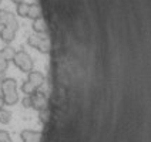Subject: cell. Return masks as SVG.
<instances>
[{
    "label": "cell",
    "instance_id": "11",
    "mask_svg": "<svg viewBox=\"0 0 151 142\" xmlns=\"http://www.w3.org/2000/svg\"><path fill=\"white\" fill-rule=\"evenodd\" d=\"M14 54H16V50L12 46H6V47H3L0 50V56L4 60H7V61H12V60L14 59Z\"/></svg>",
    "mask_w": 151,
    "mask_h": 142
},
{
    "label": "cell",
    "instance_id": "13",
    "mask_svg": "<svg viewBox=\"0 0 151 142\" xmlns=\"http://www.w3.org/2000/svg\"><path fill=\"white\" fill-rule=\"evenodd\" d=\"M10 121H12V112L6 108H0V124L7 125Z\"/></svg>",
    "mask_w": 151,
    "mask_h": 142
},
{
    "label": "cell",
    "instance_id": "8",
    "mask_svg": "<svg viewBox=\"0 0 151 142\" xmlns=\"http://www.w3.org/2000/svg\"><path fill=\"white\" fill-rule=\"evenodd\" d=\"M32 27H33V31L37 34L46 33V30H47V26H46V21H44L43 17H39V19L33 20V26Z\"/></svg>",
    "mask_w": 151,
    "mask_h": 142
},
{
    "label": "cell",
    "instance_id": "16",
    "mask_svg": "<svg viewBox=\"0 0 151 142\" xmlns=\"http://www.w3.org/2000/svg\"><path fill=\"white\" fill-rule=\"evenodd\" d=\"M37 50L40 51L42 54H49V53H50V41H49V39H44V37H43V40H42V43L39 44Z\"/></svg>",
    "mask_w": 151,
    "mask_h": 142
},
{
    "label": "cell",
    "instance_id": "7",
    "mask_svg": "<svg viewBox=\"0 0 151 142\" xmlns=\"http://www.w3.org/2000/svg\"><path fill=\"white\" fill-rule=\"evenodd\" d=\"M14 36H16V33L13 30L7 29V27H3L0 30V40L3 43H6V44H10V43L13 41L14 40Z\"/></svg>",
    "mask_w": 151,
    "mask_h": 142
},
{
    "label": "cell",
    "instance_id": "19",
    "mask_svg": "<svg viewBox=\"0 0 151 142\" xmlns=\"http://www.w3.org/2000/svg\"><path fill=\"white\" fill-rule=\"evenodd\" d=\"M7 68H9V61L0 56V71H7Z\"/></svg>",
    "mask_w": 151,
    "mask_h": 142
},
{
    "label": "cell",
    "instance_id": "22",
    "mask_svg": "<svg viewBox=\"0 0 151 142\" xmlns=\"http://www.w3.org/2000/svg\"><path fill=\"white\" fill-rule=\"evenodd\" d=\"M3 105H4V102H3V98H1V94H0V108H3Z\"/></svg>",
    "mask_w": 151,
    "mask_h": 142
},
{
    "label": "cell",
    "instance_id": "4",
    "mask_svg": "<svg viewBox=\"0 0 151 142\" xmlns=\"http://www.w3.org/2000/svg\"><path fill=\"white\" fill-rule=\"evenodd\" d=\"M27 74H29V77H27V81H30V83L33 84L37 90L42 87L43 84H44V75H43L40 71L32 70V71H30V73H27Z\"/></svg>",
    "mask_w": 151,
    "mask_h": 142
},
{
    "label": "cell",
    "instance_id": "21",
    "mask_svg": "<svg viewBox=\"0 0 151 142\" xmlns=\"http://www.w3.org/2000/svg\"><path fill=\"white\" fill-rule=\"evenodd\" d=\"M6 78V71H0V83Z\"/></svg>",
    "mask_w": 151,
    "mask_h": 142
},
{
    "label": "cell",
    "instance_id": "10",
    "mask_svg": "<svg viewBox=\"0 0 151 142\" xmlns=\"http://www.w3.org/2000/svg\"><path fill=\"white\" fill-rule=\"evenodd\" d=\"M3 27H7V29H10V30H13L14 33L19 30V21H17L16 16H14V14H12L10 11H9L7 19H6V23H4Z\"/></svg>",
    "mask_w": 151,
    "mask_h": 142
},
{
    "label": "cell",
    "instance_id": "20",
    "mask_svg": "<svg viewBox=\"0 0 151 142\" xmlns=\"http://www.w3.org/2000/svg\"><path fill=\"white\" fill-rule=\"evenodd\" d=\"M39 112H40V121H42V122H46V119H47V111L43 109V111H39Z\"/></svg>",
    "mask_w": 151,
    "mask_h": 142
},
{
    "label": "cell",
    "instance_id": "15",
    "mask_svg": "<svg viewBox=\"0 0 151 142\" xmlns=\"http://www.w3.org/2000/svg\"><path fill=\"white\" fill-rule=\"evenodd\" d=\"M29 6H30V3H26V1L19 3V4H17V7H16V13L20 17H27V13H29Z\"/></svg>",
    "mask_w": 151,
    "mask_h": 142
},
{
    "label": "cell",
    "instance_id": "5",
    "mask_svg": "<svg viewBox=\"0 0 151 142\" xmlns=\"http://www.w3.org/2000/svg\"><path fill=\"white\" fill-rule=\"evenodd\" d=\"M1 94V98H3V102L6 105H14L19 101V94H17V90H9V91H0Z\"/></svg>",
    "mask_w": 151,
    "mask_h": 142
},
{
    "label": "cell",
    "instance_id": "3",
    "mask_svg": "<svg viewBox=\"0 0 151 142\" xmlns=\"http://www.w3.org/2000/svg\"><path fill=\"white\" fill-rule=\"evenodd\" d=\"M22 142H40L42 139V132L39 131H32V129H24L20 132Z\"/></svg>",
    "mask_w": 151,
    "mask_h": 142
},
{
    "label": "cell",
    "instance_id": "6",
    "mask_svg": "<svg viewBox=\"0 0 151 142\" xmlns=\"http://www.w3.org/2000/svg\"><path fill=\"white\" fill-rule=\"evenodd\" d=\"M9 90H17V81L12 77H6L0 83V91H9Z\"/></svg>",
    "mask_w": 151,
    "mask_h": 142
},
{
    "label": "cell",
    "instance_id": "1",
    "mask_svg": "<svg viewBox=\"0 0 151 142\" xmlns=\"http://www.w3.org/2000/svg\"><path fill=\"white\" fill-rule=\"evenodd\" d=\"M13 64L16 66L20 71L23 73H30L32 70H34V61L33 59L29 56V53H26L24 50H19L14 54V59L12 60Z\"/></svg>",
    "mask_w": 151,
    "mask_h": 142
},
{
    "label": "cell",
    "instance_id": "18",
    "mask_svg": "<svg viewBox=\"0 0 151 142\" xmlns=\"http://www.w3.org/2000/svg\"><path fill=\"white\" fill-rule=\"evenodd\" d=\"M22 105L24 108H32V98H30V95H26L24 98L22 100Z\"/></svg>",
    "mask_w": 151,
    "mask_h": 142
},
{
    "label": "cell",
    "instance_id": "12",
    "mask_svg": "<svg viewBox=\"0 0 151 142\" xmlns=\"http://www.w3.org/2000/svg\"><path fill=\"white\" fill-rule=\"evenodd\" d=\"M36 91H37V88L30 81H24V83L22 84V92L24 95H33Z\"/></svg>",
    "mask_w": 151,
    "mask_h": 142
},
{
    "label": "cell",
    "instance_id": "2",
    "mask_svg": "<svg viewBox=\"0 0 151 142\" xmlns=\"http://www.w3.org/2000/svg\"><path fill=\"white\" fill-rule=\"evenodd\" d=\"M30 98H32V108L37 111H43L47 108V97L43 91L37 90L33 95H30Z\"/></svg>",
    "mask_w": 151,
    "mask_h": 142
},
{
    "label": "cell",
    "instance_id": "17",
    "mask_svg": "<svg viewBox=\"0 0 151 142\" xmlns=\"http://www.w3.org/2000/svg\"><path fill=\"white\" fill-rule=\"evenodd\" d=\"M0 142H13L12 136L6 129H0Z\"/></svg>",
    "mask_w": 151,
    "mask_h": 142
},
{
    "label": "cell",
    "instance_id": "9",
    "mask_svg": "<svg viewBox=\"0 0 151 142\" xmlns=\"http://www.w3.org/2000/svg\"><path fill=\"white\" fill-rule=\"evenodd\" d=\"M42 17V7L37 4V3H33L29 6V13H27V19H32V20H36Z\"/></svg>",
    "mask_w": 151,
    "mask_h": 142
},
{
    "label": "cell",
    "instance_id": "14",
    "mask_svg": "<svg viewBox=\"0 0 151 142\" xmlns=\"http://www.w3.org/2000/svg\"><path fill=\"white\" fill-rule=\"evenodd\" d=\"M42 40H43V37L40 36V34H32L29 39H27V44L30 46V47H33V49H37L39 47V44L42 43Z\"/></svg>",
    "mask_w": 151,
    "mask_h": 142
},
{
    "label": "cell",
    "instance_id": "23",
    "mask_svg": "<svg viewBox=\"0 0 151 142\" xmlns=\"http://www.w3.org/2000/svg\"><path fill=\"white\" fill-rule=\"evenodd\" d=\"M13 3H16V4H19V3H22V1H24V0H12Z\"/></svg>",
    "mask_w": 151,
    "mask_h": 142
},
{
    "label": "cell",
    "instance_id": "24",
    "mask_svg": "<svg viewBox=\"0 0 151 142\" xmlns=\"http://www.w3.org/2000/svg\"><path fill=\"white\" fill-rule=\"evenodd\" d=\"M1 3H3V0H0V4H1Z\"/></svg>",
    "mask_w": 151,
    "mask_h": 142
}]
</instances>
